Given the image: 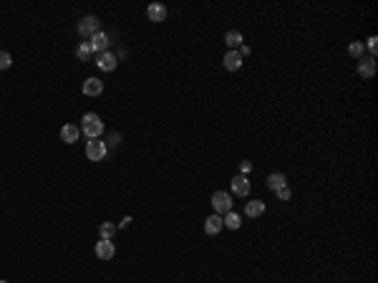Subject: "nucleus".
<instances>
[{
  "label": "nucleus",
  "mask_w": 378,
  "mask_h": 283,
  "mask_svg": "<svg viewBox=\"0 0 378 283\" xmlns=\"http://www.w3.org/2000/svg\"><path fill=\"white\" fill-rule=\"evenodd\" d=\"M96 255H98L101 260H111V258L116 255V248H114V243H111V240H104V238H101V240L96 243Z\"/></svg>",
  "instance_id": "5"
},
{
  "label": "nucleus",
  "mask_w": 378,
  "mask_h": 283,
  "mask_svg": "<svg viewBox=\"0 0 378 283\" xmlns=\"http://www.w3.org/2000/svg\"><path fill=\"white\" fill-rule=\"evenodd\" d=\"M348 53L353 56V59H363V43H361V41L350 43V46H348Z\"/></svg>",
  "instance_id": "21"
},
{
  "label": "nucleus",
  "mask_w": 378,
  "mask_h": 283,
  "mask_svg": "<svg viewBox=\"0 0 378 283\" xmlns=\"http://www.w3.org/2000/svg\"><path fill=\"white\" fill-rule=\"evenodd\" d=\"M225 225H227V228H230V230H237V228H240V225H242V220H240V215H237V213H227V215H225Z\"/></svg>",
  "instance_id": "18"
},
{
  "label": "nucleus",
  "mask_w": 378,
  "mask_h": 283,
  "mask_svg": "<svg viewBox=\"0 0 378 283\" xmlns=\"http://www.w3.org/2000/svg\"><path fill=\"white\" fill-rule=\"evenodd\" d=\"M98 26H101V21H98L96 15H86V18H81V23H78V33H81V35H96V33H98Z\"/></svg>",
  "instance_id": "4"
},
{
  "label": "nucleus",
  "mask_w": 378,
  "mask_h": 283,
  "mask_svg": "<svg viewBox=\"0 0 378 283\" xmlns=\"http://www.w3.org/2000/svg\"><path fill=\"white\" fill-rule=\"evenodd\" d=\"M232 192L234 195H240V197H245L247 192H250V180L245 177V175H237L232 180Z\"/></svg>",
  "instance_id": "13"
},
{
  "label": "nucleus",
  "mask_w": 378,
  "mask_h": 283,
  "mask_svg": "<svg viewBox=\"0 0 378 283\" xmlns=\"http://www.w3.org/2000/svg\"><path fill=\"white\" fill-rule=\"evenodd\" d=\"M245 213H247V218H260L262 213H265V202H262V200H252V202H247Z\"/></svg>",
  "instance_id": "15"
},
{
  "label": "nucleus",
  "mask_w": 378,
  "mask_h": 283,
  "mask_svg": "<svg viewBox=\"0 0 378 283\" xmlns=\"http://www.w3.org/2000/svg\"><path fill=\"white\" fill-rule=\"evenodd\" d=\"M88 43H91V51H93V53H106V48H109V35L98 31L96 35H91Z\"/></svg>",
  "instance_id": "6"
},
{
  "label": "nucleus",
  "mask_w": 378,
  "mask_h": 283,
  "mask_svg": "<svg viewBox=\"0 0 378 283\" xmlns=\"http://www.w3.org/2000/svg\"><path fill=\"white\" fill-rule=\"evenodd\" d=\"M225 43H227V46H242V33L240 31H230L227 33V35H225Z\"/></svg>",
  "instance_id": "19"
},
{
  "label": "nucleus",
  "mask_w": 378,
  "mask_h": 283,
  "mask_svg": "<svg viewBox=\"0 0 378 283\" xmlns=\"http://www.w3.org/2000/svg\"><path fill=\"white\" fill-rule=\"evenodd\" d=\"M212 207H214L217 215H227V213H232V197L220 190V192L212 195Z\"/></svg>",
  "instance_id": "2"
},
{
  "label": "nucleus",
  "mask_w": 378,
  "mask_h": 283,
  "mask_svg": "<svg viewBox=\"0 0 378 283\" xmlns=\"http://www.w3.org/2000/svg\"><path fill=\"white\" fill-rule=\"evenodd\" d=\"M222 66H225L227 71H237V68H242V56H240V51H227V53H225V59H222Z\"/></svg>",
  "instance_id": "9"
},
{
  "label": "nucleus",
  "mask_w": 378,
  "mask_h": 283,
  "mask_svg": "<svg viewBox=\"0 0 378 283\" xmlns=\"http://www.w3.org/2000/svg\"><path fill=\"white\" fill-rule=\"evenodd\" d=\"M368 51H371V59H373V56H376V51H378V38H376V35H371V38H368Z\"/></svg>",
  "instance_id": "23"
},
{
  "label": "nucleus",
  "mask_w": 378,
  "mask_h": 283,
  "mask_svg": "<svg viewBox=\"0 0 378 283\" xmlns=\"http://www.w3.org/2000/svg\"><path fill=\"white\" fill-rule=\"evenodd\" d=\"M10 63H13V56H10L8 51H0V71L10 68Z\"/></svg>",
  "instance_id": "22"
},
{
  "label": "nucleus",
  "mask_w": 378,
  "mask_h": 283,
  "mask_svg": "<svg viewBox=\"0 0 378 283\" xmlns=\"http://www.w3.org/2000/svg\"><path fill=\"white\" fill-rule=\"evenodd\" d=\"M222 215H209L207 220H204V230H207V235H217L220 230H222Z\"/></svg>",
  "instance_id": "14"
},
{
  "label": "nucleus",
  "mask_w": 378,
  "mask_h": 283,
  "mask_svg": "<svg viewBox=\"0 0 378 283\" xmlns=\"http://www.w3.org/2000/svg\"><path fill=\"white\" fill-rule=\"evenodd\" d=\"M288 185V180H285V175H280V172H275V175H270L267 177V187L270 190H280Z\"/></svg>",
  "instance_id": "16"
},
{
  "label": "nucleus",
  "mask_w": 378,
  "mask_h": 283,
  "mask_svg": "<svg viewBox=\"0 0 378 283\" xmlns=\"http://www.w3.org/2000/svg\"><path fill=\"white\" fill-rule=\"evenodd\" d=\"M240 169H242V175H247V172L252 169V164H250V162H242V164H240Z\"/></svg>",
  "instance_id": "26"
},
{
  "label": "nucleus",
  "mask_w": 378,
  "mask_h": 283,
  "mask_svg": "<svg viewBox=\"0 0 378 283\" xmlns=\"http://www.w3.org/2000/svg\"><path fill=\"white\" fill-rule=\"evenodd\" d=\"M78 137H81V129H78L76 124H63V126H61V139H63L66 144L78 142Z\"/></svg>",
  "instance_id": "7"
},
{
  "label": "nucleus",
  "mask_w": 378,
  "mask_h": 283,
  "mask_svg": "<svg viewBox=\"0 0 378 283\" xmlns=\"http://www.w3.org/2000/svg\"><path fill=\"white\" fill-rule=\"evenodd\" d=\"M358 73H361L363 79H373V76H376V59H361Z\"/></svg>",
  "instance_id": "11"
},
{
  "label": "nucleus",
  "mask_w": 378,
  "mask_h": 283,
  "mask_svg": "<svg viewBox=\"0 0 378 283\" xmlns=\"http://www.w3.org/2000/svg\"><path fill=\"white\" fill-rule=\"evenodd\" d=\"M106 152H109V147H106V142H101V139H91L86 144V157L91 162H101V159L106 157Z\"/></svg>",
  "instance_id": "3"
},
{
  "label": "nucleus",
  "mask_w": 378,
  "mask_h": 283,
  "mask_svg": "<svg viewBox=\"0 0 378 283\" xmlns=\"http://www.w3.org/2000/svg\"><path fill=\"white\" fill-rule=\"evenodd\" d=\"M118 142H121V137H118V134H111V137H109V144H111V147L118 144ZM109 144H106V147H109Z\"/></svg>",
  "instance_id": "25"
},
{
  "label": "nucleus",
  "mask_w": 378,
  "mask_h": 283,
  "mask_svg": "<svg viewBox=\"0 0 378 283\" xmlns=\"http://www.w3.org/2000/svg\"><path fill=\"white\" fill-rule=\"evenodd\" d=\"M0 283H8V281H0Z\"/></svg>",
  "instance_id": "27"
},
{
  "label": "nucleus",
  "mask_w": 378,
  "mask_h": 283,
  "mask_svg": "<svg viewBox=\"0 0 378 283\" xmlns=\"http://www.w3.org/2000/svg\"><path fill=\"white\" fill-rule=\"evenodd\" d=\"M275 192H277V197H280V200H290V187H288V185H285V187H280V190H275Z\"/></svg>",
  "instance_id": "24"
},
{
  "label": "nucleus",
  "mask_w": 378,
  "mask_h": 283,
  "mask_svg": "<svg viewBox=\"0 0 378 283\" xmlns=\"http://www.w3.org/2000/svg\"><path fill=\"white\" fill-rule=\"evenodd\" d=\"M91 53H93V51H91V43H88V41H84V43L76 48V56H78L81 61H88V56H91Z\"/></svg>",
  "instance_id": "20"
},
{
  "label": "nucleus",
  "mask_w": 378,
  "mask_h": 283,
  "mask_svg": "<svg viewBox=\"0 0 378 283\" xmlns=\"http://www.w3.org/2000/svg\"><path fill=\"white\" fill-rule=\"evenodd\" d=\"M116 225H114V222H101V228H98V235H101V238H104V240H111V238H114V235H116Z\"/></svg>",
  "instance_id": "17"
},
{
  "label": "nucleus",
  "mask_w": 378,
  "mask_h": 283,
  "mask_svg": "<svg viewBox=\"0 0 378 283\" xmlns=\"http://www.w3.org/2000/svg\"><path fill=\"white\" fill-rule=\"evenodd\" d=\"M116 63H118V59L114 56V53H98V61H96V66L101 68V71H114L116 68Z\"/></svg>",
  "instance_id": "10"
},
{
  "label": "nucleus",
  "mask_w": 378,
  "mask_h": 283,
  "mask_svg": "<svg viewBox=\"0 0 378 283\" xmlns=\"http://www.w3.org/2000/svg\"><path fill=\"white\" fill-rule=\"evenodd\" d=\"M104 91V81L101 79H86L84 81V94L86 96H101Z\"/></svg>",
  "instance_id": "12"
},
{
  "label": "nucleus",
  "mask_w": 378,
  "mask_h": 283,
  "mask_svg": "<svg viewBox=\"0 0 378 283\" xmlns=\"http://www.w3.org/2000/svg\"><path fill=\"white\" fill-rule=\"evenodd\" d=\"M146 15H149V21H151V23H162V21L167 18V8H164L162 3H151V5H149V10H146Z\"/></svg>",
  "instance_id": "8"
},
{
  "label": "nucleus",
  "mask_w": 378,
  "mask_h": 283,
  "mask_svg": "<svg viewBox=\"0 0 378 283\" xmlns=\"http://www.w3.org/2000/svg\"><path fill=\"white\" fill-rule=\"evenodd\" d=\"M81 131L86 134L88 139H98V137H101V131H104V122H101V117H98V114H86V117L81 119Z\"/></svg>",
  "instance_id": "1"
}]
</instances>
